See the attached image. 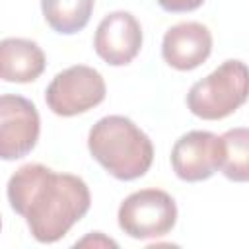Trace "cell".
Wrapping results in <instances>:
<instances>
[{
  "label": "cell",
  "instance_id": "obj_1",
  "mask_svg": "<svg viewBox=\"0 0 249 249\" xmlns=\"http://www.w3.org/2000/svg\"><path fill=\"white\" fill-rule=\"evenodd\" d=\"M6 195L12 210L25 220L39 243L62 239L91 206V195L82 177L56 173L43 163H25L16 169Z\"/></svg>",
  "mask_w": 249,
  "mask_h": 249
},
{
  "label": "cell",
  "instance_id": "obj_2",
  "mask_svg": "<svg viewBox=\"0 0 249 249\" xmlns=\"http://www.w3.org/2000/svg\"><path fill=\"white\" fill-rule=\"evenodd\" d=\"M88 150L91 158L119 181H134L146 175L154 161L150 136L123 115L99 119L89 128Z\"/></svg>",
  "mask_w": 249,
  "mask_h": 249
},
{
  "label": "cell",
  "instance_id": "obj_3",
  "mask_svg": "<svg viewBox=\"0 0 249 249\" xmlns=\"http://www.w3.org/2000/svg\"><path fill=\"white\" fill-rule=\"evenodd\" d=\"M249 78L241 60H226L206 78L195 82L187 93L189 111L204 121L226 119L247 99Z\"/></svg>",
  "mask_w": 249,
  "mask_h": 249
},
{
  "label": "cell",
  "instance_id": "obj_4",
  "mask_svg": "<svg viewBox=\"0 0 249 249\" xmlns=\"http://www.w3.org/2000/svg\"><path fill=\"white\" fill-rule=\"evenodd\" d=\"M117 222L132 239L163 237L177 222V204L173 196L161 189H140L121 202Z\"/></svg>",
  "mask_w": 249,
  "mask_h": 249
},
{
  "label": "cell",
  "instance_id": "obj_5",
  "mask_svg": "<svg viewBox=\"0 0 249 249\" xmlns=\"http://www.w3.org/2000/svg\"><path fill=\"white\" fill-rule=\"evenodd\" d=\"M103 76L86 64H74L58 72L45 91L47 107L58 117H74L97 107L105 99Z\"/></svg>",
  "mask_w": 249,
  "mask_h": 249
},
{
  "label": "cell",
  "instance_id": "obj_6",
  "mask_svg": "<svg viewBox=\"0 0 249 249\" xmlns=\"http://www.w3.org/2000/svg\"><path fill=\"white\" fill-rule=\"evenodd\" d=\"M41 132L39 111L23 95H0V160L14 161L27 156Z\"/></svg>",
  "mask_w": 249,
  "mask_h": 249
},
{
  "label": "cell",
  "instance_id": "obj_7",
  "mask_svg": "<svg viewBox=\"0 0 249 249\" xmlns=\"http://www.w3.org/2000/svg\"><path fill=\"white\" fill-rule=\"evenodd\" d=\"M222 138L210 130H191L179 136L171 148V167L181 181L210 179L222 163Z\"/></svg>",
  "mask_w": 249,
  "mask_h": 249
},
{
  "label": "cell",
  "instance_id": "obj_8",
  "mask_svg": "<svg viewBox=\"0 0 249 249\" xmlns=\"http://www.w3.org/2000/svg\"><path fill=\"white\" fill-rule=\"evenodd\" d=\"M93 49L97 56L111 66H124L132 62L142 49L140 21L124 10L107 14L95 29Z\"/></svg>",
  "mask_w": 249,
  "mask_h": 249
},
{
  "label": "cell",
  "instance_id": "obj_9",
  "mask_svg": "<svg viewBox=\"0 0 249 249\" xmlns=\"http://www.w3.org/2000/svg\"><path fill=\"white\" fill-rule=\"evenodd\" d=\"M212 53V33L198 21H181L169 27L161 41L163 60L181 72L198 68Z\"/></svg>",
  "mask_w": 249,
  "mask_h": 249
},
{
  "label": "cell",
  "instance_id": "obj_10",
  "mask_svg": "<svg viewBox=\"0 0 249 249\" xmlns=\"http://www.w3.org/2000/svg\"><path fill=\"white\" fill-rule=\"evenodd\" d=\"M47 66L43 49L23 37L0 41V80L12 84H29L37 80Z\"/></svg>",
  "mask_w": 249,
  "mask_h": 249
},
{
  "label": "cell",
  "instance_id": "obj_11",
  "mask_svg": "<svg viewBox=\"0 0 249 249\" xmlns=\"http://www.w3.org/2000/svg\"><path fill=\"white\" fill-rule=\"evenodd\" d=\"M47 25L60 35L82 31L93 12V0H41Z\"/></svg>",
  "mask_w": 249,
  "mask_h": 249
},
{
  "label": "cell",
  "instance_id": "obj_12",
  "mask_svg": "<svg viewBox=\"0 0 249 249\" xmlns=\"http://www.w3.org/2000/svg\"><path fill=\"white\" fill-rule=\"evenodd\" d=\"M220 138L224 144L220 163L222 173L231 181L245 183L249 177V130L245 126H237L224 132Z\"/></svg>",
  "mask_w": 249,
  "mask_h": 249
},
{
  "label": "cell",
  "instance_id": "obj_13",
  "mask_svg": "<svg viewBox=\"0 0 249 249\" xmlns=\"http://www.w3.org/2000/svg\"><path fill=\"white\" fill-rule=\"evenodd\" d=\"M160 8L171 14H183V12H193L204 4V0H158Z\"/></svg>",
  "mask_w": 249,
  "mask_h": 249
},
{
  "label": "cell",
  "instance_id": "obj_14",
  "mask_svg": "<svg viewBox=\"0 0 249 249\" xmlns=\"http://www.w3.org/2000/svg\"><path fill=\"white\" fill-rule=\"evenodd\" d=\"M89 243H93V247L95 245H105V247H117V243L113 241V239H109V237H105L101 231H93L91 235H88V237H84L82 241H76V247L78 245H89Z\"/></svg>",
  "mask_w": 249,
  "mask_h": 249
},
{
  "label": "cell",
  "instance_id": "obj_15",
  "mask_svg": "<svg viewBox=\"0 0 249 249\" xmlns=\"http://www.w3.org/2000/svg\"><path fill=\"white\" fill-rule=\"evenodd\" d=\"M0 230H2V220H0Z\"/></svg>",
  "mask_w": 249,
  "mask_h": 249
}]
</instances>
